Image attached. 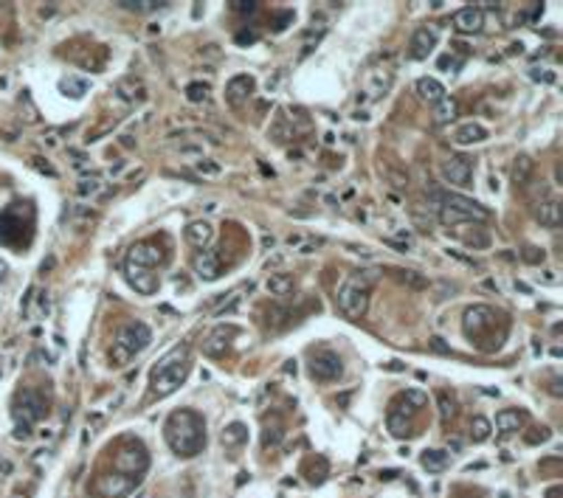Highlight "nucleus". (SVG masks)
Listing matches in <instances>:
<instances>
[{
    "label": "nucleus",
    "instance_id": "f257e3e1",
    "mask_svg": "<svg viewBox=\"0 0 563 498\" xmlns=\"http://www.w3.org/2000/svg\"><path fill=\"white\" fill-rule=\"evenodd\" d=\"M164 433H166V442H169L172 453H177V456L189 459L206 448V422L197 411H192V408H177V411H172L166 425H164Z\"/></svg>",
    "mask_w": 563,
    "mask_h": 498
},
{
    "label": "nucleus",
    "instance_id": "f03ea898",
    "mask_svg": "<svg viewBox=\"0 0 563 498\" xmlns=\"http://www.w3.org/2000/svg\"><path fill=\"white\" fill-rule=\"evenodd\" d=\"M428 203H431V212L439 214V220L445 225H459V223H487L490 220V209L482 206V203L470 200L459 192H442V189H434L428 194Z\"/></svg>",
    "mask_w": 563,
    "mask_h": 498
},
{
    "label": "nucleus",
    "instance_id": "7ed1b4c3",
    "mask_svg": "<svg viewBox=\"0 0 563 498\" xmlns=\"http://www.w3.org/2000/svg\"><path fill=\"white\" fill-rule=\"evenodd\" d=\"M192 372V352L189 346H175L169 352L153 366V374H150V389L155 397H169L172 392H177L186 377Z\"/></svg>",
    "mask_w": 563,
    "mask_h": 498
},
{
    "label": "nucleus",
    "instance_id": "20e7f679",
    "mask_svg": "<svg viewBox=\"0 0 563 498\" xmlns=\"http://www.w3.org/2000/svg\"><path fill=\"white\" fill-rule=\"evenodd\" d=\"M150 343H153L150 327H146L144 321H130V324H124L122 330L115 332V341H113V349H110V361L115 366H127Z\"/></svg>",
    "mask_w": 563,
    "mask_h": 498
},
{
    "label": "nucleus",
    "instance_id": "39448f33",
    "mask_svg": "<svg viewBox=\"0 0 563 498\" xmlns=\"http://www.w3.org/2000/svg\"><path fill=\"white\" fill-rule=\"evenodd\" d=\"M375 282V271L355 273L338 287V310L346 318H364L369 310V287Z\"/></svg>",
    "mask_w": 563,
    "mask_h": 498
},
{
    "label": "nucleus",
    "instance_id": "423d86ee",
    "mask_svg": "<svg viewBox=\"0 0 563 498\" xmlns=\"http://www.w3.org/2000/svg\"><path fill=\"white\" fill-rule=\"evenodd\" d=\"M113 464H115V473H124V476L138 479L146 467H150V456H146V448L138 442V439H127V442L118 448Z\"/></svg>",
    "mask_w": 563,
    "mask_h": 498
},
{
    "label": "nucleus",
    "instance_id": "0eeeda50",
    "mask_svg": "<svg viewBox=\"0 0 563 498\" xmlns=\"http://www.w3.org/2000/svg\"><path fill=\"white\" fill-rule=\"evenodd\" d=\"M45 414H48V400H45L37 389H23V392L14 397V420H17V422L34 425V422L43 420Z\"/></svg>",
    "mask_w": 563,
    "mask_h": 498
},
{
    "label": "nucleus",
    "instance_id": "6e6552de",
    "mask_svg": "<svg viewBox=\"0 0 563 498\" xmlns=\"http://www.w3.org/2000/svg\"><path fill=\"white\" fill-rule=\"evenodd\" d=\"M310 374L321 383H333L344 374V363L333 349H316V352H310Z\"/></svg>",
    "mask_w": 563,
    "mask_h": 498
},
{
    "label": "nucleus",
    "instance_id": "1a4fd4ad",
    "mask_svg": "<svg viewBox=\"0 0 563 498\" xmlns=\"http://www.w3.org/2000/svg\"><path fill=\"white\" fill-rule=\"evenodd\" d=\"M462 330L470 341H482L485 332L496 330V313L485 304H476V307H467L465 315H462Z\"/></svg>",
    "mask_w": 563,
    "mask_h": 498
},
{
    "label": "nucleus",
    "instance_id": "9d476101",
    "mask_svg": "<svg viewBox=\"0 0 563 498\" xmlns=\"http://www.w3.org/2000/svg\"><path fill=\"white\" fill-rule=\"evenodd\" d=\"M138 484V479L133 476H124V473H104L93 482V493L99 498H122L127 493H133Z\"/></svg>",
    "mask_w": 563,
    "mask_h": 498
},
{
    "label": "nucleus",
    "instance_id": "9b49d317",
    "mask_svg": "<svg viewBox=\"0 0 563 498\" xmlns=\"http://www.w3.org/2000/svg\"><path fill=\"white\" fill-rule=\"evenodd\" d=\"M127 265H135V268H146V271H153L155 265H161L164 262V253L155 242H135L127 253Z\"/></svg>",
    "mask_w": 563,
    "mask_h": 498
},
{
    "label": "nucleus",
    "instance_id": "f8f14e48",
    "mask_svg": "<svg viewBox=\"0 0 563 498\" xmlns=\"http://www.w3.org/2000/svg\"><path fill=\"white\" fill-rule=\"evenodd\" d=\"M254 87H256V79L251 73H236L228 79L225 84V102L231 107H243V102H248V96L254 93Z\"/></svg>",
    "mask_w": 563,
    "mask_h": 498
},
{
    "label": "nucleus",
    "instance_id": "ddd939ff",
    "mask_svg": "<svg viewBox=\"0 0 563 498\" xmlns=\"http://www.w3.org/2000/svg\"><path fill=\"white\" fill-rule=\"evenodd\" d=\"M442 178H445L451 186H467L470 178H473L470 158H465V155H451L445 163H442Z\"/></svg>",
    "mask_w": 563,
    "mask_h": 498
},
{
    "label": "nucleus",
    "instance_id": "4468645a",
    "mask_svg": "<svg viewBox=\"0 0 563 498\" xmlns=\"http://www.w3.org/2000/svg\"><path fill=\"white\" fill-rule=\"evenodd\" d=\"M437 43H439V32H437L434 25H423V28H417V32L411 34V45H408L411 60H426V56L437 48Z\"/></svg>",
    "mask_w": 563,
    "mask_h": 498
},
{
    "label": "nucleus",
    "instance_id": "2eb2a0df",
    "mask_svg": "<svg viewBox=\"0 0 563 498\" xmlns=\"http://www.w3.org/2000/svg\"><path fill=\"white\" fill-rule=\"evenodd\" d=\"M124 276H127L130 287H133L135 293H141V296H153V293L158 290V276H155V271L135 268V265H127V262H124Z\"/></svg>",
    "mask_w": 563,
    "mask_h": 498
},
{
    "label": "nucleus",
    "instance_id": "dca6fc26",
    "mask_svg": "<svg viewBox=\"0 0 563 498\" xmlns=\"http://www.w3.org/2000/svg\"><path fill=\"white\" fill-rule=\"evenodd\" d=\"M454 28L462 34H476L485 28V12L479 6H465L454 14Z\"/></svg>",
    "mask_w": 563,
    "mask_h": 498
},
{
    "label": "nucleus",
    "instance_id": "f3484780",
    "mask_svg": "<svg viewBox=\"0 0 563 498\" xmlns=\"http://www.w3.org/2000/svg\"><path fill=\"white\" fill-rule=\"evenodd\" d=\"M236 332H240L236 327H217L209 338L203 341V352H206V355H212V358H220V355L225 352V349H228V343H231V338H234Z\"/></svg>",
    "mask_w": 563,
    "mask_h": 498
},
{
    "label": "nucleus",
    "instance_id": "a211bd4d",
    "mask_svg": "<svg viewBox=\"0 0 563 498\" xmlns=\"http://www.w3.org/2000/svg\"><path fill=\"white\" fill-rule=\"evenodd\" d=\"M192 268H195V273H197L200 279L214 282V279L220 276V259H217L214 251H200V253H195V259H192Z\"/></svg>",
    "mask_w": 563,
    "mask_h": 498
},
{
    "label": "nucleus",
    "instance_id": "6ab92c4d",
    "mask_svg": "<svg viewBox=\"0 0 563 498\" xmlns=\"http://www.w3.org/2000/svg\"><path fill=\"white\" fill-rule=\"evenodd\" d=\"M536 220L547 228H560L563 223V206H560V200H541L538 206H536Z\"/></svg>",
    "mask_w": 563,
    "mask_h": 498
},
{
    "label": "nucleus",
    "instance_id": "aec40b11",
    "mask_svg": "<svg viewBox=\"0 0 563 498\" xmlns=\"http://www.w3.org/2000/svg\"><path fill=\"white\" fill-rule=\"evenodd\" d=\"M184 237H186V242L189 245H195V248H206L212 242V225L209 223H203V220H195V223H189L186 225V231H184Z\"/></svg>",
    "mask_w": 563,
    "mask_h": 498
},
{
    "label": "nucleus",
    "instance_id": "412c9836",
    "mask_svg": "<svg viewBox=\"0 0 563 498\" xmlns=\"http://www.w3.org/2000/svg\"><path fill=\"white\" fill-rule=\"evenodd\" d=\"M417 96H420L423 102L437 104V102L445 99L448 93H445V87H442V82H437V79H431V76H423V79H417Z\"/></svg>",
    "mask_w": 563,
    "mask_h": 498
},
{
    "label": "nucleus",
    "instance_id": "4be33fe9",
    "mask_svg": "<svg viewBox=\"0 0 563 498\" xmlns=\"http://www.w3.org/2000/svg\"><path fill=\"white\" fill-rule=\"evenodd\" d=\"M524 411H516V408H507V411H498L496 414V431L498 433H516L521 425H524Z\"/></svg>",
    "mask_w": 563,
    "mask_h": 498
},
{
    "label": "nucleus",
    "instance_id": "5701e85b",
    "mask_svg": "<svg viewBox=\"0 0 563 498\" xmlns=\"http://www.w3.org/2000/svg\"><path fill=\"white\" fill-rule=\"evenodd\" d=\"M485 138H487V130H485L482 124H473V122L462 124V127L456 130V135H454V141H456L459 146H470V144H482Z\"/></svg>",
    "mask_w": 563,
    "mask_h": 498
},
{
    "label": "nucleus",
    "instance_id": "b1692460",
    "mask_svg": "<svg viewBox=\"0 0 563 498\" xmlns=\"http://www.w3.org/2000/svg\"><path fill=\"white\" fill-rule=\"evenodd\" d=\"M532 169H536L532 158H529V155H518V158L513 161V172H510L513 183H516V186H527L529 178H532Z\"/></svg>",
    "mask_w": 563,
    "mask_h": 498
},
{
    "label": "nucleus",
    "instance_id": "393cba45",
    "mask_svg": "<svg viewBox=\"0 0 563 498\" xmlns=\"http://www.w3.org/2000/svg\"><path fill=\"white\" fill-rule=\"evenodd\" d=\"M265 287H268V293H274V296H287V293H293V287H296V279L290 273H271L268 282H265Z\"/></svg>",
    "mask_w": 563,
    "mask_h": 498
},
{
    "label": "nucleus",
    "instance_id": "a878e982",
    "mask_svg": "<svg viewBox=\"0 0 563 498\" xmlns=\"http://www.w3.org/2000/svg\"><path fill=\"white\" fill-rule=\"evenodd\" d=\"M87 87H91V82L82 79V76H65V79H59V91H63L65 96L71 99H82L87 93Z\"/></svg>",
    "mask_w": 563,
    "mask_h": 498
},
{
    "label": "nucleus",
    "instance_id": "bb28decb",
    "mask_svg": "<svg viewBox=\"0 0 563 498\" xmlns=\"http://www.w3.org/2000/svg\"><path fill=\"white\" fill-rule=\"evenodd\" d=\"M245 439H248V428L243 422H231L223 428V445L225 448H240Z\"/></svg>",
    "mask_w": 563,
    "mask_h": 498
},
{
    "label": "nucleus",
    "instance_id": "cd10ccee",
    "mask_svg": "<svg viewBox=\"0 0 563 498\" xmlns=\"http://www.w3.org/2000/svg\"><path fill=\"white\" fill-rule=\"evenodd\" d=\"M456 102L451 99V96H445V99H442V102H437L434 104V122L437 124H448V122H454L456 119Z\"/></svg>",
    "mask_w": 563,
    "mask_h": 498
},
{
    "label": "nucleus",
    "instance_id": "c85d7f7f",
    "mask_svg": "<svg viewBox=\"0 0 563 498\" xmlns=\"http://www.w3.org/2000/svg\"><path fill=\"white\" fill-rule=\"evenodd\" d=\"M420 462H423V467H426L428 473H439V471H445L451 459H448L445 451H426Z\"/></svg>",
    "mask_w": 563,
    "mask_h": 498
},
{
    "label": "nucleus",
    "instance_id": "c756f323",
    "mask_svg": "<svg viewBox=\"0 0 563 498\" xmlns=\"http://www.w3.org/2000/svg\"><path fill=\"white\" fill-rule=\"evenodd\" d=\"M115 6H122L127 12H155V9H164L169 3H164V0H118Z\"/></svg>",
    "mask_w": 563,
    "mask_h": 498
},
{
    "label": "nucleus",
    "instance_id": "7c9ffc66",
    "mask_svg": "<svg viewBox=\"0 0 563 498\" xmlns=\"http://www.w3.org/2000/svg\"><path fill=\"white\" fill-rule=\"evenodd\" d=\"M327 473H330V462L324 456H316V462L307 464V476H310L313 484H321L324 479H327Z\"/></svg>",
    "mask_w": 563,
    "mask_h": 498
},
{
    "label": "nucleus",
    "instance_id": "2f4dec72",
    "mask_svg": "<svg viewBox=\"0 0 563 498\" xmlns=\"http://www.w3.org/2000/svg\"><path fill=\"white\" fill-rule=\"evenodd\" d=\"M386 425H389V431H392L395 436H408V433H411V420L403 417V414L389 411V414H386Z\"/></svg>",
    "mask_w": 563,
    "mask_h": 498
},
{
    "label": "nucleus",
    "instance_id": "473e14b6",
    "mask_svg": "<svg viewBox=\"0 0 563 498\" xmlns=\"http://www.w3.org/2000/svg\"><path fill=\"white\" fill-rule=\"evenodd\" d=\"M397 279L403 284H408L411 290H426L428 287V279L423 273H417V271H397Z\"/></svg>",
    "mask_w": 563,
    "mask_h": 498
},
{
    "label": "nucleus",
    "instance_id": "72a5a7b5",
    "mask_svg": "<svg viewBox=\"0 0 563 498\" xmlns=\"http://www.w3.org/2000/svg\"><path fill=\"white\" fill-rule=\"evenodd\" d=\"M209 93H212V87L206 84V82H192V84H186V99H189L192 104L206 102V99H209Z\"/></svg>",
    "mask_w": 563,
    "mask_h": 498
},
{
    "label": "nucleus",
    "instance_id": "f704fd0d",
    "mask_svg": "<svg viewBox=\"0 0 563 498\" xmlns=\"http://www.w3.org/2000/svg\"><path fill=\"white\" fill-rule=\"evenodd\" d=\"M490 431H493V425H490V420H485V417H476L470 422V436H473V442H485V439L490 436Z\"/></svg>",
    "mask_w": 563,
    "mask_h": 498
},
{
    "label": "nucleus",
    "instance_id": "c9c22d12",
    "mask_svg": "<svg viewBox=\"0 0 563 498\" xmlns=\"http://www.w3.org/2000/svg\"><path fill=\"white\" fill-rule=\"evenodd\" d=\"M411 408H414V411H420V408H426L428 405V394L423 392V389H406L403 394H400Z\"/></svg>",
    "mask_w": 563,
    "mask_h": 498
},
{
    "label": "nucleus",
    "instance_id": "e433bc0d",
    "mask_svg": "<svg viewBox=\"0 0 563 498\" xmlns=\"http://www.w3.org/2000/svg\"><path fill=\"white\" fill-rule=\"evenodd\" d=\"M437 405H439V417L445 420V422H448V420L456 414V403L451 400V394H448V392H439V394H437Z\"/></svg>",
    "mask_w": 563,
    "mask_h": 498
},
{
    "label": "nucleus",
    "instance_id": "4c0bfd02",
    "mask_svg": "<svg viewBox=\"0 0 563 498\" xmlns=\"http://www.w3.org/2000/svg\"><path fill=\"white\" fill-rule=\"evenodd\" d=\"M195 169L203 174V178H217V174L223 172V166H220L217 161H212V158H197Z\"/></svg>",
    "mask_w": 563,
    "mask_h": 498
},
{
    "label": "nucleus",
    "instance_id": "58836bf2",
    "mask_svg": "<svg viewBox=\"0 0 563 498\" xmlns=\"http://www.w3.org/2000/svg\"><path fill=\"white\" fill-rule=\"evenodd\" d=\"M282 442V425L279 422H268V425H265V436H262V445L265 448H276Z\"/></svg>",
    "mask_w": 563,
    "mask_h": 498
},
{
    "label": "nucleus",
    "instance_id": "ea45409f",
    "mask_svg": "<svg viewBox=\"0 0 563 498\" xmlns=\"http://www.w3.org/2000/svg\"><path fill=\"white\" fill-rule=\"evenodd\" d=\"M268 135H271L274 141H279V144H282V141H290V135H293V127L287 124V119H276V124L271 127V133H268Z\"/></svg>",
    "mask_w": 563,
    "mask_h": 498
},
{
    "label": "nucleus",
    "instance_id": "a19ab883",
    "mask_svg": "<svg viewBox=\"0 0 563 498\" xmlns=\"http://www.w3.org/2000/svg\"><path fill=\"white\" fill-rule=\"evenodd\" d=\"M521 259L527 262V265H544V259H547V251L544 248H536V245H527Z\"/></svg>",
    "mask_w": 563,
    "mask_h": 498
},
{
    "label": "nucleus",
    "instance_id": "79ce46f5",
    "mask_svg": "<svg viewBox=\"0 0 563 498\" xmlns=\"http://www.w3.org/2000/svg\"><path fill=\"white\" fill-rule=\"evenodd\" d=\"M462 240L470 248H487L490 245V234L487 231H473V234H462Z\"/></svg>",
    "mask_w": 563,
    "mask_h": 498
},
{
    "label": "nucleus",
    "instance_id": "37998d69",
    "mask_svg": "<svg viewBox=\"0 0 563 498\" xmlns=\"http://www.w3.org/2000/svg\"><path fill=\"white\" fill-rule=\"evenodd\" d=\"M231 12H236V14H254L256 9H259V3L256 0H231Z\"/></svg>",
    "mask_w": 563,
    "mask_h": 498
},
{
    "label": "nucleus",
    "instance_id": "c03bdc74",
    "mask_svg": "<svg viewBox=\"0 0 563 498\" xmlns=\"http://www.w3.org/2000/svg\"><path fill=\"white\" fill-rule=\"evenodd\" d=\"M99 178H91V181H79V186H76V194L79 197H93V194H99Z\"/></svg>",
    "mask_w": 563,
    "mask_h": 498
},
{
    "label": "nucleus",
    "instance_id": "a18cd8bd",
    "mask_svg": "<svg viewBox=\"0 0 563 498\" xmlns=\"http://www.w3.org/2000/svg\"><path fill=\"white\" fill-rule=\"evenodd\" d=\"M389 245H395V248H400V251L414 248V237H411V231H400V234H395V237H389Z\"/></svg>",
    "mask_w": 563,
    "mask_h": 498
},
{
    "label": "nucleus",
    "instance_id": "49530a36",
    "mask_svg": "<svg viewBox=\"0 0 563 498\" xmlns=\"http://www.w3.org/2000/svg\"><path fill=\"white\" fill-rule=\"evenodd\" d=\"M549 428H536V431H532L529 436H527V445H538V442H547V439H549Z\"/></svg>",
    "mask_w": 563,
    "mask_h": 498
},
{
    "label": "nucleus",
    "instance_id": "de8ad7c7",
    "mask_svg": "<svg viewBox=\"0 0 563 498\" xmlns=\"http://www.w3.org/2000/svg\"><path fill=\"white\" fill-rule=\"evenodd\" d=\"M32 166H34L37 172L48 174V178H56V169H54V166H48V161H45V158H32Z\"/></svg>",
    "mask_w": 563,
    "mask_h": 498
},
{
    "label": "nucleus",
    "instance_id": "09e8293b",
    "mask_svg": "<svg viewBox=\"0 0 563 498\" xmlns=\"http://www.w3.org/2000/svg\"><path fill=\"white\" fill-rule=\"evenodd\" d=\"M529 79H532V82H547V84H552V82H555V73H552V71L532 68V71H529Z\"/></svg>",
    "mask_w": 563,
    "mask_h": 498
},
{
    "label": "nucleus",
    "instance_id": "8fccbe9b",
    "mask_svg": "<svg viewBox=\"0 0 563 498\" xmlns=\"http://www.w3.org/2000/svg\"><path fill=\"white\" fill-rule=\"evenodd\" d=\"M28 436H32V425L17 422V425H14V439H28Z\"/></svg>",
    "mask_w": 563,
    "mask_h": 498
},
{
    "label": "nucleus",
    "instance_id": "3c124183",
    "mask_svg": "<svg viewBox=\"0 0 563 498\" xmlns=\"http://www.w3.org/2000/svg\"><path fill=\"white\" fill-rule=\"evenodd\" d=\"M431 349H434V352H439V355H451V349L445 346V341H442V338H431Z\"/></svg>",
    "mask_w": 563,
    "mask_h": 498
},
{
    "label": "nucleus",
    "instance_id": "603ef678",
    "mask_svg": "<svg viewBox=\"0 0 563 498\" xmlns=\"http://www.w3.org/2000/svg\"><path fill=\"white\" fill-rule=\"evenodd\" d=\"M293 20V12H285V14H279V20H276V28L274 32H285V25Z\"/></svg>",
    "mask_w": 563,
    "mask_h": 498
},
{
    "label": "nucleus",
    "instance_id": "864d4df0",
    "mask_svg": "<svg viewBox=\"0 0 563 498\" xmlns=\"http://www.w3.org/2000/svg\"><path fill=\"white\" fill-rule=\"evenodd\" d=\"M254 40H256V37H254V34H251V32H240V34H236V43H240V45H245V43H248V45H251V43H254Z\"/></svg>",
    "mask_w": 563,
    "mask_h": 498
},
{
    "label": "nucleus",
    "instance_id": "5fc2aeb1",
    "mask_svg": "<svg viewBox=\"0 0 563 498\" xmlns=\"http://www.w3.org/2000/svg\"><path fill=\"white\" fill-rule=\"evenodd\" d=\"M549 394H552V397H560V394H563V383H560V380H552V383H549Z\"/></svg>",
    "mask_w": 563,
    "mask_h": 498
},
{
    "label": "nucleus",
    "instance_id": "6e6d98bb",
    "mask_svg": "<svg viewBox=\"0 0 563 498\" xmlns=\"http://www.w3.org/2000/svg\"><path fill=\"white\" fill-rule=\"evenodd\" d=\"M563 495V487L560 484H552L549 490H547V498H560Z\"/></svg>",
    "mask_w": 563,
    "mask_h": 498
},
{
    "label": "nucleus",
    "instance_id": "4d7b16f0",
    "mask_svg": "<svg viewBox=\"0 0 563 498\" xmlns=\"http://www.w3.org/2000/svg\"><path fill=\"white\" fill-rule=\"evenodd\" d=\"M448 256H454V259L465 262V265H473V259H467V256H465V253H459V251H448Z\"/></svg>",
    "mask_w": 563,
    "mask_h": 498
},
{
    "label": "nucleus",
    "instance_id": "13d9d810",
    "mask_svg": "<svg viewBox=\"0 0 563 498\" xmlns=\"http://www.w3.org/2000/svg\"><path fill=\"white\" fill-rule=\"evenodd\" d=\"M386 369H389V372H403L406 366H403L400 361H389V363H386Z\"/></svg>",
    "mask_w": 563,
    "mask_h": 498
},
{
    "label": "nucleus",
    "instance_id": "bf43d9fd",
    "mask_svg": "<svg viewBox=\"0 0 563 498\" xmlns=\"http://www.w3.org/2000/svg\"><path fill=\"white\" fill-rule=\"evenodd\" d=\"M395 476H397V471H386V473H380V479H383V482H392Z\"/></svg>",
    "mask_w": 563,
    "mask_h": 498
},
{
    "label": "nucleus",
    "instance_id": "052dcab7",
    "mask_svg": "<svg viewBox=\"0 0 563 498\" xmlns=\"http://www.w3.org/2000/svg\"><path fill=\"white\" fill-rule=\"evenodd\" d=\"M6 273H9V268H6V262H3V259H0V282H3V279H6Z\"/></svg>",
    "mask_w": 563,
    "mask_h": 498
},
{
    "label": "nucleus",
    "instance_id": "680f3d73",
    "mask_svg": "<svg viewBox=\"0 0 563 498\" xmlns=\"http://www.w3.org/2000/svg\"><path fill=\"white\" fill-rule=\"evenodd\" d=\"M274 242H276V240H274V237H262V245H265V248H271V245H274Z\"/></svg>",
    "mask_w": 563,
    "mask_h": 498
},
{
    "label": "nucleus",
    "instance_id": "e2e57ef3",
    "mask_svg": "<svg viewBox=\"0 0 563 498\" xmlns=\"http://www.w3.org/2000/svg\"><path fill=\"white\" fill-rule=\"evenodd\" d=\"M51 268H54V259H48V262H43V268H40V271L45 273V271H51Z\"/></svg>",
    "mask_w": 563,
    "mask_h": 498
},
{
    "label": "nucleus",
    "instance_id": "0e129e2a",
    "mask_svg": "<svg viewBox=\"0 0 563 498\" xmlns=\"http://www.w3.org/2000/svg\"><path fill=\"white\" fill-rule=\"evenodd\" d=\"M285 372H293V374H296V363H293V361H287V363H285Z\"/></svg>",
    "mask_w": 563,
    "mask_h": 498
},
{
    "label": "nucleus",
    "instance_id": "69168bd1",
    "mask_svg": "<svg viewBox=\"0 0 563 498\" xmlns=\"http://www.w3.org/2000/svg\"><path fill=\"white\" fill-rule=\"evenodd\" d=\"M0 374H3V369H0Z\"/></svg>",
    "mask_w": 563,
    "mask_h": 498
}]
</instances>
